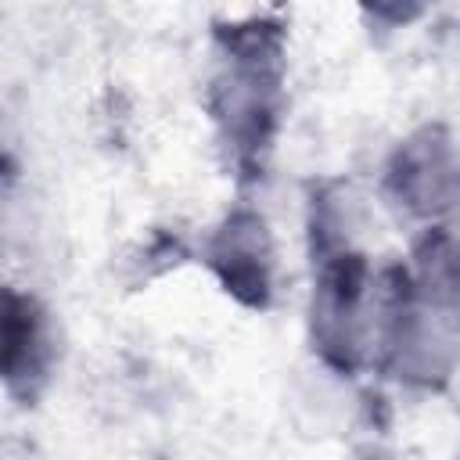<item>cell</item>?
Returning a JSON list of instances; mask_svg holds the SVG:
<instances>
[{"instance_id":"1","label":"cell","mask_w":460,"mask_h":460,"mask_svg":"<svg viewBox=\"0 0 460 460\" xmlns=\"http://www.w3.org/2000/svg\"><path fill=\"white\" fill-rule=\"evenodd\" d=\"M212 75L205 111L241 183L266 176L288 111V22L248 11L212 25Z\"/></svg>"},{"instance_id":"2","label":"cell","mask_w":460,"mask_h":460,"mask_svg":"<svg viewBox=\"0 0 460 460\" xmlns=\"http://www.w3.org/2000/svg\"><path fill=\"white\" fill-rule=\"evenodd\" d=\"M309 349L338 377L370 374L377 327V262L356 244L313 259Z\"/></svg>"},{"instance_id":"3","label":"cell","mask_w":460,"mask_h":460,"mask_svg":"<svg viewBox=\"0 0 460 460\" xmlns=\"http://www.w3.org/2000/svg\"><path fill=\"white\" fill-rule=\"evenodd\" d=\"M456 137L442 119L417 122L385 155L377 194L413 230L449 223L456 208Z\"/></svg>"},{"instance_id":"4","label":"cell","mask_w":460,"mask_h":460,"mask_svg":"<svg viewBox=\"0 0 460 460\" xmlns=\"http://www.w3.org/2000/svg\"><path fill=\"white\" fill-rule=\"evenodd\" d=\"M201 262L226 298L241 309L266 313L277 302V234L266 212L252 201H234L205 234Z\"/></svg>"},{"instance_id":"5","label":"cell","mask_w":460,"mask_h":460,"mask_svg":"<svg viewBox=\"0 0 460 460\" xmlns=\"http://www.w3.org/2000/svg\"><path fill=\"white\" fill-rule=\"evenodd\" d=\"M61 359L50 305L25 284L0 280V388L32 406L54 381Z\"/></svg>"},{"instance_id":"6","label":"cell","mask_w":460,"mask_h":460,"mask_svg":"<svg viewBox=\"0 0 460 460\" xmlns=\"http://www.w3.org/2000/svg\"><path fill=\"white\" fill-rule=\"evenodd\" d=\"M413 291L442 309H456V237L453 223L420 226L402 259Z\"/></svg>"},{"instance_id":"7","label":"cell","mask_w":460,"mask_h":460,"mask_svg":"<svg viewBox=\"0 0 460 460\" xmlns=\"http://www.w3.org/2000/svg\"><path fill=\"white\" fill-rule=\"evenodd\" d=\"M0 460H47V456L25 435H0Z\"/></svg>"},{"instance_id":"8","label":"cell","mask_w":460,"mask_h":460,"mask_svg":"<svg viewBox=\"0 0 460 460\" xmlns=\"http://www.w3.org/2000/svg\"><path fill=\"white\" fill-rule=\"evenodd\" d=\"M356 460H388V456H385V453H377V449H363Z\"/></svg>"}]
</instances>
